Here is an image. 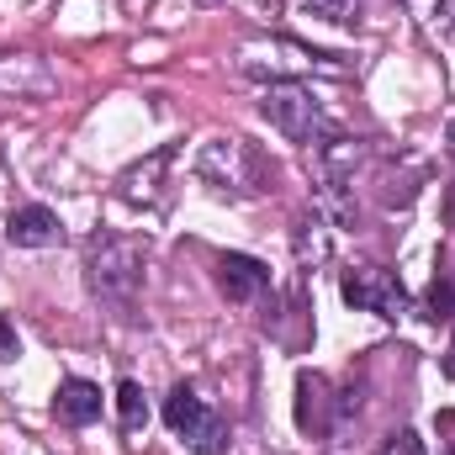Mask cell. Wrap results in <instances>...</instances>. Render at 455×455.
I'll list each match as a JSON object with an SVG mask.
<instances>
[{"label":"cell","mask_w":455,"mask_h":455,"mask_svg":"<svg viewBox=\"0 0 455 455\" xmlns=\"http://www.w3.org/2000/svg\"><path fill=\"white\" fill-rule=\"evenodd\" d=\"M339 291L355 313H376V318H403L408 313V286L387 265H355V270H344Z\"/></svg>","instance_id":"obj_4"},{"label":"cell","mask_w":455,"mask_h":455,"mask_svg":"<svg viewBox=\"0 0 455 455\" xmlns=\"http://www.w3.org/2000/svg\"><path fill=\"white\" fill-rule=\"evenodd\" d=\"M143 243L127 238V233H96L85 243V281L96 297L107 302H132L138 286H143Z\"/></svg>","instance_id":"obj_2"},{"label":"cell","mask_w":455,"mask_h":455,"mask_svg":"<svg viewBox=\"0 0 455 455\" xmlns=\"http://www.w3.org/2000/svg\"><path fill=\"white\" fill-rule=\"evenodd\" d=\"M116 424H122V435H138L148 424V403H143L138 381H116Z\"/></svg>","instance_id":"obj_10"},{"label":"cell","mask_w":455,"mask_h":455,"mask_svg":"<svg viewBox=\"0 0 455 455\" xmlns=\"http://www.w3.org/2000/svg\"><path fill=\"white\" fill-rule=\"evenodd\" d=\"M318 392H323V381L302 371V376H297V424H302V429H313V397H318Z\"/></svg>","instance_id":"obj_12"},{"label":"cell","mask_w":455,"mask_h":455,"mask_svg":"<svg viewBox=\"0 0 455 455\" xmlns=\"http://www.w3.org/2000/svg\"><path fill=\"white\" fill-rule=\"evenodd\" d=\"M429 318H455V286L451 281H435L429 286Z\"/></svg>","instance_id":"obj_14"},{"label":"cell","mask_w":455,"mask_h":455,"mask_svg":"<svg viewBox=\"0 0 455 455\" xmlns=\"http://www.w3.org/2000/svg\"><path fill=\"white\" fill-rule=\"evenodd\" d=\"M16 355H21V339H16L11 318H0V360H16Z\"/></svg>","instance_id":"obj_15"},{"label":"cell","mask_w":455,"mask_h":455,"mask_svg":"<svg viewBox=\"0 0 455 455\" xmlns=\"http://www.w3.org/2000/svg\"><path fill=\"white\" fill-rule=\"evenodd\" d=\"M259 112H265V122H270L281 138H291V143H302V148H318V154L339 138V127L329 122L323 107H318V96H313L307 85H297V80H275V85H265Z\"/></svg>","instance_id":"obj_1"},{"label":"cell","mask_w":455,"mask_h":455,"mask_svg":"<svg viewBox=\"0 0 455 455\" xmlns=\"http://www.w3.org/2000/svg\"><path fill=\"white\" fill-rule=\"evenodd\" d=\"M53 413H59V424H69V429L96 424V419H101V387H96V381H80V376H64L59 392H53Z\"/></svg>","instance_id":"obj_8"},{"label":"cell","mask_w":455,"mask_h":455,"mask_svg":"<svg viewBox=\"0 0 455 455\" xmlns=\"http://www.w3.org/2000/svg\"><path fill=\"white\" fill-rule=\"evenodd\" d=\"M445 223L455 228V186H451V191H445Z\"/></svg>","instance_id":"obj_17"},{"label":"cell","mask_w":455,"mask_h":455,"mask_svg":"<svg viewBox=\"0 0 455 455\" xmlns=\"http://www.w3.org/2000/svg\"><path fill=\"white\" fill-rule=\"evenodd\" d=\"M291 243H297V265H302V270L323 265V259H329V223H323L318 212L297 218V233H291Z\"/></svg>","instance_id":"obj_9"},{"label":"cell","mask_w":455,"mask_h":455,"mask_svg":"<svg viewBox=\"0 0 455 455\" xmlns=\"http://www.w3.org/2000/svg\"><path fill=\"white\" fill-rule=\"evenodd\" d=\"M218 286H223L228 302H254L270 286V265L254 259V254H223L218 259Z\"/></svg>","instance_id":"obj_6"},{"label":"cell","mask_w":455,"mask_h":455,"mask_svg":"<svg viewBox=\"0 0 455 455\" xmlns=\"http://www.w3.org/2000/svg\"><path fill=\"white\" fill-rule=\"evenodd\" d=\"M376 455H424V440L413 435V429H392L387 440H381V451Z\"/></svg>","instance_id":"obj_13"},{"label":"cell","mask_w":455,"mask_h":455,"mask_svg":"<svg viewBox=\"0 0 455 455\" xmlns=\"http://www.w3.org/2000/svg\"><path fill=\"white\" fill-rule=\"evenodd\" d=\"M302 11L318 16V21H329V27H360L365 0H302Z\"/></svg>","instance_id":"obj_11"},{"label":"cell","mask_w":455,"mask_h":455,"mask_svg":"<svg viewBox=\"0 0 455 455\" xmlns=\"http://www.w3.org/2000/svg\"><path fill=\"white\" fill-rule=\"evenodd\" d=\"M5 238L16 243V249H48V243H59L64 238V223H59V212L53 207H16L11 218H5Z\"/></svg>","instance_id":"obj_7"},{"label":"cell","mask_w":455,"mask_h":455,"mask_svg":"<svg viewBox=\"0 0 455 455\" xmlns=\"http://www.w3.org/2000/svg\"><path fill=\"white\" fill-rule=\"evenodd\" d=\"M196 175L212 186V191H233V196H254L259 186V164H254V154L238 143V138H212L207 148H202V159H196Z\"/></svg>","instance_id":"obj_5"},{"label":"cell","mask_w":455,"mask_h":455,"mask_svg":"<svg viewBox=\"0 0 455 455\" xmlns=\"http://www.w3.org/2000/svg\"><path fill=\"white\" fill-rule=\"evenodd\" d=\"M164 424H170V435H175L191 455H228V424L191 392V387H175V392L164 397Z\"/></svg>","instance_id":"obj_3"},{"label":"cell","mask_w":455,"mask_h":455,"mask_svg":"<svg viewBox=\"0 0 455 455\" xmlns=\"http://www.w3.org/2000/svg\"><path fill=\"white\" fill-rule=\"evenodd\" d=\"M435 27L445 37H455V0H435Z\"/></svg>","instance_id":"obj_16"},{"label":"cell","mask_w":455,"mask_h":455,"mask_svg":"<svg viewBox=\"0 0 455 455\" xmlns=\"http://www.w3.org/2000/svg\"><path fill=\"white\" fill-rule=\"evenodd\" d=\"M445 376L455 381V339H451V349H445Z\"/></svg>","instance_id":"obj_18"}]
</instances>
